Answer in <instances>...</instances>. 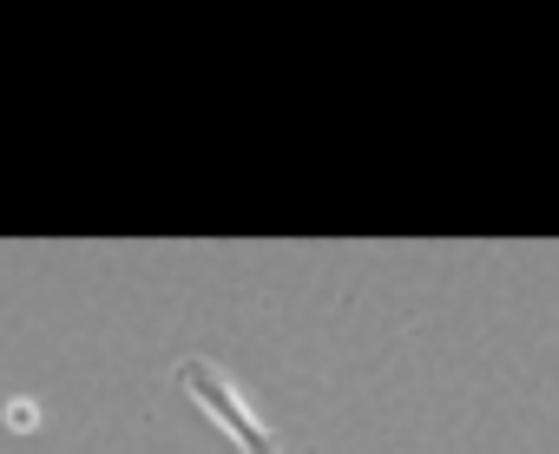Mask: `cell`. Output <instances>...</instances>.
Wrapping results in <instances>:
<instances>
[{"mask_svg":"<svg viewBox=\"0 0 559 454\" xmlns=\"http://www.w3.org/2000/svg\"><path fill=\"white\" fill-rule=\"evenodd\" d=\"M171 375H178V389H185V395H191V402H198V408H204V415L237 441V447H243V454H284V447H276V434L250 415V402H243V395H237V389L204 362V356H185Z\"/></svg>","mask_w":559,"mask_h":454,"instance_id":"1","label":"cell"}]
</instances>
